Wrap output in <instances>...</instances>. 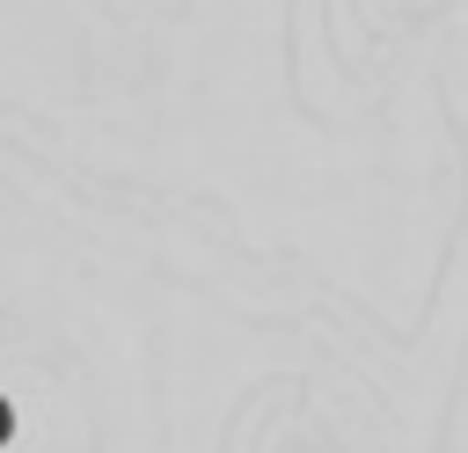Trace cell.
<instances>
[{
	"instance_id": "cell-1",
	"label": "cell",
	"mask_w": 468,
	"mask_h": 453,
	"mask_svg": "<svg viewBox=\"0 0 468 453\" xmlns=\"http://www.w3.org/2000/svg\"><path fill=\"white\" fill-rule=\"evenodd\" d=\"M0 438H7V402H0Z\"/></svg>"
}]
</instances>
